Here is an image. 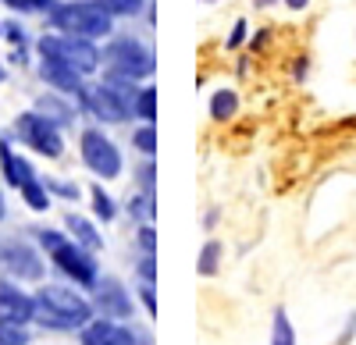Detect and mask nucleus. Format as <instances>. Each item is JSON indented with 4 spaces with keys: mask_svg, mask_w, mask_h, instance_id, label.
Returning a JSON list of instances; mask_svg holds the SVG:
<instances>
[{
    "mask_svg": "<svg viewBox=\"0 0 356 345\" xmlns=\"http://www.w3.org/2000/svg\"><path fill=\"white\" fill-rule=\"evenodd\" d=\"M72 228H75V232H79V235H82V239H86L89 246H97V235H93V232H89V224H86V221H79V217H72Z\"/></svg>",
    "mask_w": 356,
    "mask_h": 345,
    "instance_id": "nucleus-25",
    "label": "nucleus"
},
{
    "mask_svg": "<svg viewBox=\"0 0 356 345\" xmlns=\"http://www.w3.org/2000/svg\"><path fill=\"white\" fill-rule=\"evenodd\" d=\"M257 8H271V4H278V0H253Z\"/></svg>",
    "mask_w": 356,
    "mask_h": 345,
    "instance_id": "nucleus-29",
    "label": "nucleus"
},
{
    "mask_svg": "<svg viewBox=\"0 0 356 345\" xmlns=\"http://www.w3.org/2000/svg\"><path fill=\"white\" fill-rule=\"evenodd\" d=\"M0 164H4V171H8V182L15 185V189H22V196H25V203L33 207V210H47V189L36 182V175H33V167H29L22 157H15L4 142H0Z\"/></svg>",
    "mask_w": 356,
    "mask_h": 345,
    "instance_id": "nucleus-9",
    "label": "nucleus"
},
{
    "mask_svg": "<svg viewBox=\"0 0 356 345\" xmlns=\"http://www.w3.org/2000/svg\"><path fill=\"white\" fill-rule=\"evenodd\" d=\"M11 11H40V8H50L47 0H4Z\"/></svg>",
    "mask_w": 356,
    "mask_h": 345,
    "instance_id": "nucleus-23",
    "label": "nucleus"
},
{
    "mask_svg": "<svg viewBox=\"0 0 356 345\" xmlns=\"http://www.w3.org/2000/svg\"><path fill=\"white\" fill-rule=\"evenodd\" d=\"M43 246L50 249L54 264L61 267L68 278H75L79 285H93L97 281V264H93V256H86V249L65 242L57 232H43Z\"/></svg>",
    "mask_w": 356,
    "mask_h": 345,
    "instance_id": "nucleus-6",
    "label": "nucleus"
},
{
    "mask_svg": "<svg viewBox=\"0 0 356 345\" xmlns=\"http://www.w3.org/2000/svg\"><path fill=\"white\" fill-rule=\"evenodd\" d=\"M0 342H8V345H25V335L18 331V324H0Z\"/></svg>",
    "mask_w": 356,
    "mask_h": 345,
    "instance_id": "nucleus-22",
    "label": "nucleus"
},
{
    "mask_svg": "<svg viewBox=\"0 0 356 345\" xmlns=\"http://www.w3.org/2000/svg\"><path fill=\"white\" fill-rule=\"evenodd\" d=\"M97 4H104L114 18H132V15H139V11H143L146 0H97Z\"/></svg>",
    "mask_w": 356,
    "mask_h": 345,
    "instance_id": "nucleus-17",
    "label": "nucleus"
},
{
    "mask_svg": "<svg viewBox=\"0 0 356 345\" xmlns=\"http://www.w3.org/2000/svg\"><path fill=\"white\" fill-rule=\"evenodd\" d=\"M97 306L107 313V317H132V299L125 296V289L118 281L97 285Z\"/></svg>",
    "mask_w": 356,
    "mask_h": 345,
    "instance_id": "nucleus-12",
    "label": "nucleus"
},
{
    "mask_svg": "<svg viewBox=\"0 0 356 345\" xmlns=\"http://www.w3.org/2000/svg\"><path fill=\"white\" fill-rule=\"evenodd\" d=\"M50 22L57 33L86 36V40H104L114 28V15L97 4V0H75V4H50Z\"/></svg>",
    "mask_w": 356,
    "mask_h": 345,
    "instance_id": "nucleus-1",
    "label": "nucleus"
},
{
    "mask_svg": "<svg viewBox=\"0 0 356 345\" xmlns=\"http://www.w3.org/2000/svg\"><path fill=\"white\" fill-rule=\"evenodd\" d=\"M271 345H296V335H292V324H289V313H285V310H275V335H271Z\"/></svg>",
    "mask_w": 356,
    "mask_h": 345,
    "instance_id": "nucleus-18",
    "label": "nucleus"
},
{
    "mask_svg": "<svg viewBox=\"0 0 356 345\" xmlns=\"http://www.w3.org/2000/svg\"><path fill=\"white\" fill-rule=\"evenodd\" d=\"M143 246H146V253H154V232L150 228H143Z\"/></svg>",
    "mask_w": 356,
    "mask_h": 345,
    "instance_id": "nucleus-28",
    "label": "nucleus"
},
{
    "mask_svg": "<svg viewBox=\"0 0 356 345\" xmlns=\"http://www.w3.org/2000/svg\"><path fill=\"white\" fill-rule=\"evenodd\" d=\"M40 75H43V82H50L54 90H61V93H72V96H82L86 93L82 90V71H75L65 61H57V57H43Z\"/></svg>",
    "mask_w": 356,
    "mask_h": 345,
    "instance_id": "nucleus-11",
    "label": "nucleus"
},
{
    "mask_svg": "<svg viewBox=\"0 0 356 345\" xmlns=\"http://www.w3.org/2000/svg\"><path fill=\"white\" fill-rule=\"evenodd\" d=\"M36 317V299L25 296L22 289H15V285H4L0 281V324H25Z\"/></svg>",
    "mask_w": 356,
    "mask_h": 345,
    "instance_id": "nucleus-10",
    "label": "nucleus"
},
{
    "mask_svg": "<svg viewBox=\"0 0 356 345\" xmlns=\"http://www.w3.org/2000/svg\"><path fill=\"white\" fill-rule=\"evenodd\" d=\"M235 110H239V96H235V90H218V93L211 96V118H214V121L235 118Z\"/></svg>",
    "mask_w": 356,
    "mask_h": 345,
    "instance_id": "nucleus-15",
    "label": "nucleus"
},
{
    "mask_svg": "<svg viewBox=\"0 0 356 345\" xmlns=\"http://www.w3.org/2000/svg\"><path fill=\"white\" fill-rule=\"evenodd\" d=\"M82 160L89 164V171H97L100 178H118L122 175V153H118V146L97 128L82 132Z\"/></svg>",
    "mask_w": 356,
    "mask_h": 345,
    "instance_id": "nucleus-8",
    "label": "nucleus"
},
{
    "mask_svg": "<svg viewBox=\"0 0 356 345\" xmlns=\"http://www.w3.org/2000/svg\"><path fill=\"white\" fill-rule=\"evenodd\" d=\"M89 303H82L75 292L68 289H54V285H47V289L36 296V321H43L47 328H82L89 324Z\"/></svg>",
    "mask_w": 356,
    "mask_h": 345,
    "instance_id": "nucleus-3",
    "label": "nucleus"
},
{
    "mask_svg": "<svg viewBox=\"0 0 356 345\" xmlns=\"http://www.w3.org/2000/svg\"><path fill=\"white\" fill-rule=\"evenodd\" d=\"M136 82H129V78H114V75H107L97 90H89V93H82L79 100L97 114L100 121H111V125H118V121H125V118H132L136 114Z\"/></svg>",
    "mask_w": 356,
    "mask_h": 345,
    "instance_id": "nucleus-2",
    "label": "nucleus"
},
{
    "mask_svg": "<svg viewBox=\"0 0 356 345\" xmlns=\"http://www.w3.org/2000/svg\"><path fill=\"white\" fill-rule=\"evenodd\" d=\"M40 53H43V57H57V61L72 65V68L82 71V75L97 71V68H100V57H104L93 40L68 36V33H61V36H43V40H40Z\"/></svg>",
    "mask_w": 356,
    "mask_h": 345,
    "instance_id": "nucleus-5",
    "label": "nucleus"
},
{
    "mask_svg": "<svg viewBox=\"0 0 356 345\" xmlns=\"http://www.w3.org/2000/svg\"><path fill=\"white\" fill-rule=\"evenodd\" d=\"M285 8H289V11H307L310 0H285Z\"/></svg>",
    "mask_w": 356,
    "mask_h": 345,
    "instance_id": "nucleus-27",
    "label": "nucleus"
},
{
    "mask_svg": "<svg viewBox=\"0 0 356 345\" xmlns=\"http://www.w3.org/2000/svg\"><path fill=\"white\" fill-rule=\"evenodd\" d=\"M136 114L143 121L157 118V90H154V85H143V90L136 93Z\"/></svg>",
    "mask_w": 356,
    "mask_h": 345,
    "instance_id": "nucleus-16",
    "label": "nucleus"
},
{
    "mask_svg": "<svg viewBox=\"0 0 356 345\" xmlns=\"http://www.w3.org/2000/svg\"><path fill=\"white\" fill-rule=\"evenodd\" d=\"M82 342H86V345H136V338H132L125 328H118V324H111V321L86 324Z\"/></svg>",
    "mask_w": 356,
    "mask_h": 345,
    "instance_id": "nucleus-13",
    "label": "nucleus"
},
{
    "mask_svg": "<svg viewBox=\"0 0 356 345\" xmlns=\"http://www.w3.org/2000/svg\"><path fill=\"white\" fill-rule=\"evenodd\" d=\"M132 142H136V150H143L146 157H154V150H157V132H154V121H146V125L132 135Z\"/></svg>",
    "mask_w": 356,
    "mask_h": 345,
    "instance_id": "nucleus-19",
    "label": "nucleus"
},
{
    "mask_svg": "<svg viewBox=\"0 0 356 345\" xmlns=\"http://www.w3.org/2000/svg\"><path fill=\"white\" fill-rule=\"evenodd\" d=\"M93 199H97V214L111 221V217H114V203H111V199L104 196V189H93Z\"/></svg>",
    "mask_w": 356,
    "mask_h": 345,
    "instance_id": "nucleus-24",
    "label": "nucleus"
},
{
    "mask_svg": "<svg viewBox=\"0 0 356 345\" xmlns=\"http://www.w3.org/2000/svg\"><path fill=\"white\" fill-rule=\"evenodd\" d=\"M15 128H18V135H22L25 146H33L36 153H43V157H61L65 139H61V132H57V125H54L50 118H43V114H22Z\"/></svg>",
    "mask_w": 356,
    "mask_h": 345,
    "instance_id": "nucleus-7",
    "label": "nucleus"
},
{
    "mask_svg": "<svg viewBox=\"0 0 356 345\" xmlns=\"http://www.w3.org/2000/svg\"><path fill=\"white\" fill-rule=\"evenodd\" d=\"M104 61H107V75H114V78L139 82V78L154 75V50L143 47L139 40H114V43H107Z\"/></svg>",
    "mask_w": 356,
    "mask_h": 345,
    "instance_id": "nucleus-4",
    "label": "nucleus"
},
{
    "mask_svg": "<svg viewBox=\"0 0 356 345\" xmlns=\"http://www.w3.org/2000/svg\"><path fill=\"white\" fill-rule=\"evenodd\" d=\"M139 271H143L146 285H154V253H150V256H146V260H143V267H139Z\"/></svg>",
    "mask_w": 356,
    "mask_h": 345,
    "instance_id": "nucleus-26",
    "label": "nucleus"
},
{
    "mask_svg": "<svg viewBox=\"0 0 356 345\" xmlns=\"http://www.w3.org/2000/svg\"><path fill=\"white\" fill-rule=\"evenodd\" d=\"M246 33H250V25H246V18H239V22L232 25V36H228V50L243 47V43H246Z\"/></svg>",
    "mask_w": 356,
    "mask_h": 345,
    "instance_id": "nucleus-21",
    "label": "nucleus"
},
{
    "mask_svg": "<svg viewBox=\"0 0 356 345\" xmlns=\"http://www.w3.org/2000/svg\"><path fill=\"white\" fill-rule=\"evenodd\" d=\"M4 267H11L22 278H40L43 274V264L36 260V253L29 249V246H18V242L4 246Z\"/></svg>",
    "mask_w": 356,
    "mask_h": 345,
    "instance_id": "nucleus-14",
    "label": "nucleus"
},
{
    "mask_svg": "<svg viewBox=\"0 0 356 345\" xmlns=\"http://www.w3.org/2000/svg\"><path fill=\"white\" fill-rule=\"evenodd\" d=\"M218 256H221V246L218 242H207L203 246V260H200V274H214L218 271Z\"/></svg>",
    "mask_w": 356,
    "mask_h": 345,
    "instance_id": "nucleus-20",
    "label": "nucleus"
},
{
    "mask_svg": "<svg viewBox=\"0 0 356 345\" xmlns=\"http://www.w3.org/2000/svg\"><path fill=\"white\" fill-rule=\"evenodd\" d=\"M0 217H4V199H0Z\"/></svg>",
    "mask_w": 356,
    "mask_h": 345,
    "instance_id": "nucleus-30",
    "label": "nucleus"
}]
</instances>
